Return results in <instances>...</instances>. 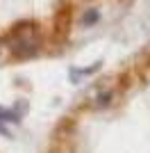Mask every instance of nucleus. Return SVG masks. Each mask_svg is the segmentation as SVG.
<instances>
[{"mask_svg": "<svg viewBox=\"0 0 150 153\" xmlns=\"http://www.w3.org/2000/svg\"><path fill=\"white\" fill-rule=\"evenodd\" d=\"M2 46L14 57H32L41 51V30L34 23H18L7 32Z\"/></svg>", "mask_w": 150, "mask_h": 153, "instance_id": "nucleus-1", "label": "nucleus"}, {"mask_svg": "<svg viewBox=\"0 0 150 153\" xmlns=\"http://www.w3.org/2000/svg\"><path fill=\"white\" fill-rule=\"evenodd\" d=\"M112 101H114V91L112 89H105V91H100V94H96L93 96V105L96 110H105L107 105H112Z\"/></svg>", "mask_w": 150, "mask_h": 153, "instance_id": "nucleus-2", "label": "nucleus"}, {"mask_svg": "<svg viewBox=\"0 0 150 153\" xmlns=\"http://www.w3.org/2000/svg\"><path fill=\"white\" fill-rule=\"evenodd\" d=\"M93 21H98V12H96V9H91L89 14H84V16H82V23H84V25L93 23Z\"/></svg>", "mask_w": 150, "mask_h": 153, "instance_id": "nucleus-3", "label": "nucleus"}]
</instances>
